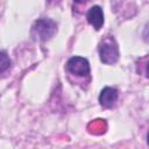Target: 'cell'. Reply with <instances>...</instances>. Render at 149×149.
Listing matches in <instances>:
<instances>
[{
	"instance_id": "277c9868",
	"label": "cell",
	"mask_w": 149,
	"mask_h": 149,
	"mask_svg": "<svg viewBox=\"0 0 149 149\" xmlns=\"http://www.w3.org/2000/svg\"><path fill=\"white\" fill-rule=\"evenodd\" d=\"M86 19H87L88 23L95 30H99L104 24V13H102L101 7L100 6H92L86 14Z\"/></svg>"
},
{
	"instance_id": "52a82bcc",
	"label": "cell",
	"mask_w": 149,
	"mask_h": 149,
	"mask_svg": "<svg viewBox=\"0 0 149 149\" xmlns=\"http://www.w3.org/2000/svg\"><path fill=\"white\" fill-rule=\"evenodd\" d=\"M77 3H84V2H86V1H88V0H74Z\"/></svg>"
},
{
	"instance_id": "6da1fadb",
	"label": "cell",
	"mask_w": 149,
	"mask_h": 149,
	"mask_svg": "<svg viewBox=\"0 0 149 149\" xmlns=\"http://www.w3.org/2000/svg\"><path fill=\"white\" fill-rule=\"evenodd\" d=\"M57 31V24L51 19H40L31 27V36L36 41H47L51 38Z\"/></svg>"
},
{
	"instance_id": "8992f818",
	"label": "cell",
	"mask_w": 149,
	"mask_h": 149,
	"mask_svg": "<svg viewBox=\"0 0 149 149\" xmlns=\"http://www.w3.org/2000/svg\"><path fill=\"white\" fill-rule=\"evenodd\" d=\"M10 64H12V62H10V58L7 55V52L0 51V73L7 71L10 66Z\"/></svg>"
},
{
	"instance_id": "5b68a950",
	"label": "cell",
	"mask_w": 149,
	"mask_h": 149,
	"mask_svg": "<svg viewBox=\"0 0 149 149\" xmlns=\"http://www.w3.org/2000/svg\"><path fill=\"white\" fill-rule=\"evenodd\" d=\"M118 91L114 88V87H109V86H106L101 90L100 94H99V102L104 106V107H112L114 106V104L118 100Z\"/></svg>"
},
{
	"instance_id": "3957f363",
	"label": "cell",
	"mask_w": 149,
	"mask_h": 149,
	"mask_svg": "<svg viewBox=\"0 0 149 149\" xmlns=\"http://www.w3.org/2000/svg\"><path fill=\"white\" fill-rule=\"evenodd\" d=\"M66 69L70 73L78 77H86L90 74V64L86 58L80 56L71 57L66 63Z\"/></svg>"
},
{
	"instance_id": "7a4b0ae2",
	"label": "cell",
	"mask_w": 149,
	"mask_h": 149,
	"mask_svg": "<svg viewBox=\"0 0 149 149\" xmlns=\"http://www.w3.org/2000/svg\"><path fill=\"white\" fill-rule=\"evenodd\" d=\"M100 61L105 64H114L119 59V49L113 38L104 40L99 44Z\"/></svg>"
}]
</instances>
